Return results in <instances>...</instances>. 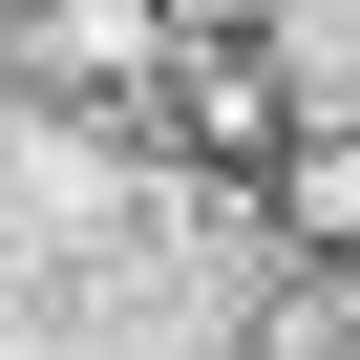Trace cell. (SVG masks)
<instances>
[{"label": "cell", "instance_id": "1", "mask_svg": "<svg viewBox=\"0 0 360 360\" xmlns=\"http://www.w3.org/2000/svg\"><path fill=\"white\" fill-rule=\"evenodd\" d=\"M233 0H22V85L64 106H169V127H233Z\"/></svg>", "mask_w": 360, "mask_h": 360}, {"label": "cell", "instance_id": "2", "mask_svg": "<svg viewBox=\"0 0 360 360\" xmlns=\"http://www.w3.org/2000/svg\"><path fill=\"white\" fill-rule=\"evenodd\" d=\"M276 360H360V276H339V297H297V318H276Z\"/></svg>", "mask_w": 360, "mask_h": 360}, {"label": "cell", "instance_id": "3", "mask_svg": "<svg viewBox=\"0 0 360 360\" xmlns=\"http://www.w3.org/2000/svg\"><path fill=\"white\" fill-rule=\"evenodd\" d=\"M297 212H318V233H360V148H318V169H297Z\"/></svg>", "mask_w": 360, "mask_h": 360}]
</instances>
